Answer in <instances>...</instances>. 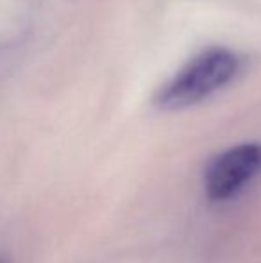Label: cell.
Instances as JSON below:
<instances>
[{
  "instance_id": "cell-1",
  "label": "cell",
  "mask_w": 261,
  "mask_h": 263,
  "mask_svg": "<svg viewBox=\"0 0 261 263\" xmlns=\"http://www.w3.org/2000/svg\"><path fill=\"white\" fill-rule=\"evenodd\" d=\"M242 68V59L229 49H209L181 68L157 93L161 109L175 111L198 104L231 83Z\"/></svg>"
},
{
  "instance_id": "cell-2",
  "label": "cell",
  "mask_w": 261,
  "mask_h": 263,
  "mask_svg": "<svg viewBox=\"0 0 261 263\" xmlns=\"http://www.w3.org/2000/svg\"><path fill=\"white\" fill-rule=\"evenodd\" d=\"M261 176V143H240L220 153L204 172V190L209 201L224 202L236 197Z\"/></svg>"
},
{
  "instance_id": "cell-3",
  "label": "cell",
  "mask_w": 261,
  "mask_h": 263,
  "mask_svg": "<svg viewBox=\"0 0 261 263\" xmlns=\"http://www.w3.org/2000/svg\"><path fill=\"white\" fill-rule=\"evenodd\" d=\"M0 263H6V261H4V260H0Z\"/></svg>"
}]
</instances>
